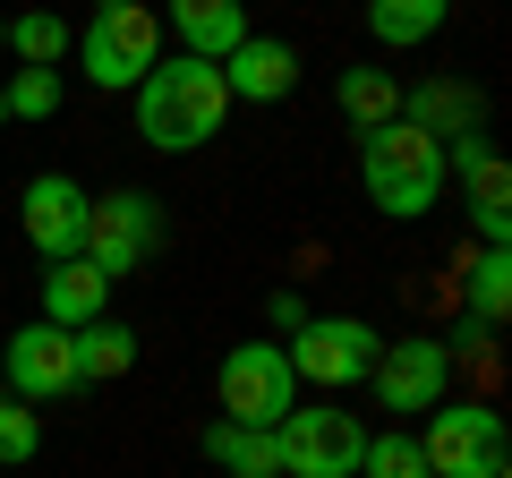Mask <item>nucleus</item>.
<instances>
[{"label":"nucleus","instance_id":"nucleus-15","mask_svg":"<svg viewBox=\"0 0 512 478\" xmlns=\"http://www.w3.org/2000/svg\"><path fill=\"white\" fill-rule=\"evenodd\" d=\"M205 461L231 470V478H282L274 427H239V419H214V427H205Z\"/></svg>","mask_w":512,"mask_h":478},{"label":"nucleus","instance_id":"nucleus-8","mask_svg":"<svg viewBox=\"0 0 512 478\" xmlns=\"http://www.w3.org/2000/svg\"><path fill=\"white\" fill-rule=\"evenodd\" d=\"M427 470L436 478H504V410L487 402H461V410H427V436H419Z\"/></svg>","mask_w":512,"mask_h":478},{"label":"nucleus","instance_id":"nucleus-19","mask_svg":"<svg viewBox=\"0 0 512 478\" xmlns=\"http://www.w3.org/2000/svg\"><path fill=\"white\" fill-rule=\"evenodd\" d=\"M333 94H342V120H350V129H384V120H402V86H393V69H342V86H333Z\"/></svg>","mask_w":512,"mask_h":478},{"label":"nucleus","instance_id":"nucleus-7","mask_svg":"<svg viewBox=\"0 0 512 478\" xmlns=\"http://www.w3.org/2000/svg\"><path fill=\"white\" fill-rule=\"evenodd\" d=\"M274 444H282V478H359L367 427L359 410H282Z\"/></svg>","mask_w":512,"mask_h":478},{"label":"nucleus","instance_id":"nucleus-12","mask_svg":"<svg viewBox=\"0 0 512 478\" xmlns=\"http://www.w3.org/2000/svg\"><path fill=\"white\" fill-rule=\"evenodd\" d=\"M222 86H231V103H282V94L299 86V52L282 35H248L231 60H214Z\"/></svg>","mask_w":512,"mask_h":478},{"label":"nucleus","instance_id":"nucleus-2","mask_svg":"<svg viewBox=\"0 0 512 478\" xmlns=\"http://www.w3.org/2000/svg\"><path fill=\"white\" fill-rule=\"evenodd\" d=\"M359 180H367V205L393 222H419L427 205L444 197V146L419 129V120H384V129L359 137Z\"/></svg>","mask_w":512,"mask_h":478},{"label":"nucleus","instance_id":"nucleus-25","mask_svg":"<svg viewBox=\"0 0 512 478\" xmlns=\"http://www.w3.org/2000/svg\"><path fill=\"white\" fill-rule=\"evenodd\" d=\"M265 316H274V333H299V325H308V299H299V291H274V299H265Z\"/></svg>","mask_w":512,"mask_h":478},{"label":"nucleus","instance_id":"nucleus-10","mask_svg":"<svg viewBox=\"0 0 512 478\" xmlns=\"http://www.w3.org/2000/svg\"><path fill=\"white\" fill-rule=\"evenodd\" d=\"M26 239H35V257L43 265H60V257H77L86 248V214H94V197L69 180V171H43V180H26Z\"/></svg>","mask_w":512,"mask_h":478},{"label":"nucleus","instance_id":"nucleus-5","mask_svg":"<svg viewBox=\"0 0 512 478\" xmlns=\"http://www.w3.org/2000/svg\"><path fill=\"white\" fill-rule=\"evenodd\" d=\"M376 350H384V333L367 325V316H308V325L291 333V376L299 385H325V393H342V385H367V368H376Z\"/></svg>","mask_w":512,"mask_h":478},{"label":"nucleus","instance_id":"nucleus-24","mask_svg":"<svg viewBox=\"0 0 512 478\" xmlns=\"http://www.w3.org/2000/svg\"><path fill=\"white\" fill-rule=\"evenodd\" d=\"M35 453H43V419L18 393H0V461H35Z\"/></svg>","mask_w":512,"mask_h":478},{"label":"nucleus","instance_id":"nucleus-3","mask_svg":"<svg viewBox=\"0 0 512 478\" xmlns=\"http://www.w3.org/2000/svg\"><path fill=\"white\" fill-rule=\"evenodd\" d=\"M77 60H86V77L103 94H137V77L163 60V18H154L146 0H128V9H94V26L77 35Z\"/></svg>","mask_w":512,"mask_h":478},{"label":"nucleus","instance_id":"nucleus-21","mask_svg":"<svg viewBox=\"0 0 512 478\" xmlns=\"http://www.w3.org/2000/svg\"><path fill=\"white\" fill-rule=\"evenodd\" d=\"M461 274H470V316H478V325H504V308H512V257H504V248H478Z\"/></svg>","mask_w":512,"mask_h":478},{"label":"nucleus","instance_id":"nucleus-27","mask_svg":"<svg viewBox=\"0 0 512 478\" xmlns=\"http://www.w3.org/2000/svg\"><path fill=\"white\" fill-rule=\"evenodd\" d=\"M94 9H128V0H94Z\"/></svg>","mask_w":512,"mask_h":478},{"label":"nucleus","instance_id":"nucleus-26","mask_svg":"<svg viewBox=\"0 0 512 478\" xmlns=\"http://www.w3.org/2000/svg\"><path fill=\"white\" fill-rule=\"evenodd\" d=\"M0 129H9V94H0Z\"/></svg>","mask_w":512,"mask_h":478},{"label":"nucleus","instance_id":"nucleus-11","mask_svg":"<svg viewBox=\"0 0 512 478\" xmlns=\"http://www.w3.org/2000/svg\"><path fill=\"white\" fill-rule=\"evenodd\" d=\"M9 393L18 402H60V393H77V350L60 325H18L9 333Z\"/></svg>","mask_w":512,"mask_h":478},{"label":"nucleus","instance_id":"nucleus-20","mask_svg":"<svg viewBox=\"0 0 512 478\" xmlns=\"http://www.w3.org/2000/svg\"><path fill=\"white\" fill-rule=\"evenodd\" d=\"M9 52H18L26 69H60V52H69V18H60V9H26V18H9Z\"/></svg>","mask_w":512,"mask_h":478},{"label":"nucleus","instance_id":"nucleus-17","mask_svg":"<svg viewBox=\"0 0 512 478\" xmlns=\"http://www.w3.org/2000/svg\"><path fill=\"white\" fill-rule=\"evenodd\" d=\"M69 350H77V385H111V376H128V368H137V333H128V325H111V316L77 325V333H69Z\"/></svg>","mask_w":512,"mask_h":478},{"label":"nucleus","instance_id":"nucleus-9","mask_svg":"<svg viewBox=\"0 0 512 478\" xmlns=\"http://www.w3.org/2000/svg\"><path fill=\"white\" fill-rule=\"evenodd\" d=\"M376 402L402 419V410H436L444 385H453V342H384L376 368H367Z\"/></svg>","mask_w":512,"mask_h":478},{"label":"nucleus","instance_id":"nucleus-23","mask_svg":"<svg viewBox=\"0 0 512 478\" xmlns=\"http://www.w3.org/2000/svg\"><path fill=\"white\" fill-rule=\"evenodd\" d=\"M0 94H9V120H52L60 111V69H18Z\"/></svg>","mask_w":512,"mask_h":478},{"label":"nucleus","instance_id":"nucleus-4","mask_svg":"<svg viewBox=\"0 0 512 478\" xmlns=\"http://www.w3.org/2000/svg\"><path fill=\"white\" fill-rule=\"evenodd\" d=\"M154 248H163V205H154L146 188H111V197H94V214H86V248H77V257H86L103 282L137 274Z\"/></svg>","mask_w":512,"mask_h":478},{"label":"nucleus","instance_id":"nucleus-1","mask_svg":"<svg viewBox=\"0 0 512 478\" xmlns=\"http://www.w3.org/2000/svg\"><path fill=\"white\" fill-rule=\"evenodd\" d=\"M222 120H231V86H222L214 60L180 52V60H154V69L137 77V137H146L154 154L205 146V137H222Z\"/></svg>","mask_w":512,"mask_h":478},{"label":"nucleus","instance_id":"nucleus-14","mask_svg":"<svg viewBox=\"0 0 512 478\" xmlns=\"http://www.w3.org/2000/svg\"><path fill=\"white\" fill-rule=\"evenodd\" d=\"M103 308H111V282L94 274L86 257H60V265H43V325L77 333V325H94Z\"/></svg>","mask_w":512,"mask_h":478},{"label":"nucleus","instance_id":"nucleus-6","mask_svg":"<svg viewBox=\"0 0 512 478\" xmlns=\"http://www.w3.org/2000/svg\"><path fill=\"white\" fill-rule=\"evenodd\" d=\"M214 393H222V419L239 427H282V410H299V376L282 359V342H239L222 359Z\"/></svg>","mask_w":512,"mask_h":478},{"label":"nucleus","instance_id":"nucleus-22","mask_svg":"<svg viewBox=\"0 0 512 478\" xmlns=\"http://www.w3.org/2000/svg\"><path fill=\"white\" fill-rule=\"evenodd\" d=\"M359 478H436V470H427V453H419V436H410V427H384V436H367Z\"/></svg>","mask_w":512,"mask_h":478},{"label":"nucleus","instance_id":"nucleus-13","mask_svg":"<svg viewBox=\"0 0 512 478\" xmlns=\"http://www.w3.org/2000/svg\"><path fill=\"white\" fill-rule=\"evenodd\" d=\"M163 26L180 35V52H197V60H231L239 43H248V9H239V0H171Z\"/></svg>","mask_w":512,"mask_h":478},{"label":"nucleus","instance_id":"nucleus-16","mask_svg":"<svg viewBox=\"0 0 512 478\" xmlns=\"http://www.w3.org/2000/svg\"><path fill=\"white\" fill-rule=\"evenodd\" d=\"M444 18H453V0H367V35L384 52H410V43H436Z\"/></svg>","mask_w":512,"mask_h":478},{"label":"nucleus","instance_id":"nucleus-28","mask_svg":"<svg viewBox=\"0 0 512 478\" xmlns=\"http://www.w3.org/2000/svg\"><path fill=\"white\" fill-rule=\"evenodd\" d=\"M0 52H9V18H0Z\"/></svg>","mask_w":512,"mask_h":478},{"label":"nucleus","instance_id":"nucleus-18","mask_svg":"<svg viewBox=\"0 0 512 478\" xmlns=\"http://www.w3.org/2000/svg\"><path fill=\"white\" fill-rule=\"evenodd\" d=\"M461 180H470V222H478V239H487V248H504V239H512V171L495 163V146L478 154Z\"/></svg>","mask_w":512,"mask_h":478}]
</instances>
